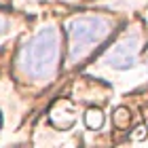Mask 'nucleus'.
<instances>
[{
	"mask_svg": "<svg viewBox=\"0 0 148 148\" xmlns=\"http://www.w3.org/2000/svg\"><path fill=\"white\" fill-rule=\"evenodd\" d=\"M59 59V34L53 25H47L34 34L28 42H23L17 55V66L25 76L42 80L53 76Z\"/></svg>",
	"mask_w": 148,
	"mask_h": 148,
	"instance_id": "nucleus-1",
	"label": "nucleus"
},
{
	"mask_svg": "<svg viewBox=\"0 0 148 148\" xmlns=\"http://www.w3.org/2000/svg\"><path fill=\"white\" fill-rule=\"evenodd\" d=\"M112 32V21L99 15H85L76 17L68 23L70 49H68V64H76L83 57L95 49L99 42H104Z\"/></svg>",
	"mask_w": 148,
	"mask_h": 148,
	"instance_id": "nucleus-2",
	"label": "nucleus"
},
{
	"mask_svg": "<svg viewBox=\"0 0 148 148\" xmlns=\"http://www.w3.org/2000/svg\"><path fill=\"white\" fill-rule=\"evenodd\" d=\"M140 51V34H127L108 51L104 62L116 70H127L136 66V57Z\"/></svg>",
	"mask_w": 148,
	"mask_h": 148,
	"instance_id": "nucleus-3",
	"label": "nucleus"
},
{
	"mask_svg": "<svg viewBox=\"0 0 148 148\" xmlns=\"http://www.w3.org/2000/svg\"><path fill=\"white\" fill-rule=\"evenodd\" d=\"M85 123H87V127L89 129H99V127L104 125V114L99 112V110H87V114H85Z\"/></svg>",
	"mask_w": 148,
	"mask_h": 148,
	"instance_id": "nucleus-4",
	"label": "nucleus"
},
{
	"mask_svg": "<svg viewBox=\"0 0 148 148\" xmlns=\"http://www.w3.org/2000/svg\"><path fill=\"white\" fill-rule=\"evenodd\" d=\"M9 30V21H6L4 17H0V34H2V32H6Z\"/></svg>",
	"mask_w": 148,
	"mask_h": 148,
	"instance_id": "nucleus-5",
	"label": "nucleus"
}]
</instances>
